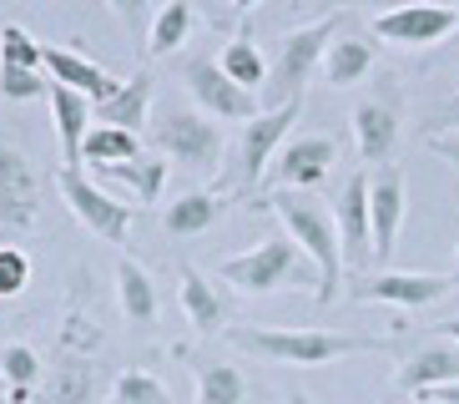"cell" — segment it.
<instances>
[{
  "label": "cell",
  "instance_id": "cell-27",
  "mask_svg": "<svg viewBox=\"0 0 459 404\" xmlns=\"http://www.w3.org/2000/svg\"><path fill=\"white\" fill-rule=\"evenodd\" d=\"M192 26H197V11H192L187 0H172V5H162V11L152 15V31H147V56H172L182 40L192 36Z\"/></svg>",
  "mask_w": 459,
  "mask_h": 404
},
{
  "label": "cell",
  "instance_id": "cell-19",
  "mask_svg": "<svg viewBox=\"0 0 459 404\" xmlns=\"http://www.w3.org/2000/svg\"><path fill=\"white\" fill-rule=\"evenodd\" d=\"M51 121H56V142H61V162L66 167H82V147H86V132H91V101L76 96L71 86H56L51 81Z\"/></svg>",
  "mask_w": 459,
  "mask_h": 404
},
{
  "label": "cell",
  "instance_id": "cell-26",
  "mask_svg": "<svg viewBox=\"0 0 459 404\" xmlns=\"http://www.w3.org/2000/svg\"><path fill=\"white\" fill-rule=\"evenodd\" d=\"M217 66L228 71V76L238 81L243 92H253V96L263 92V86H268V61H263V51H257V40L247 36V31H238V36H232L228 46H222Z\"/></svg>",
  "mask_w": 459,
  "mask_h": 404
},
{
  "label": "cell",
  "instance_id": "cell-17",
  "mask_svg": "<svg viewBox=\"0 0 459 404\" xmlns=\"http://www.w3.org/2000/svg\"><path fill=\"white\" fill-rule=\"evenodd\" d=\"M46 71H51L56 86H71V92L86 96L91 107L111 101V96H117V86H122V81L111 76V71H101L91 56L71 51V46H46Z\"/></svg>",
  "mask_w": 459,
  "mask_h": 404
},
{
  "label": "cell",
  "instance_id": "cell-33",
  "mask_svg": "<svg viewBox=\"0 0 459 404\" xmlns=\"http://www.w3.org/2000/svg\"><path fill=\"white\" fill-rule=\"evenodd\" d=\"M51 92V81L41 71H21V66H0V96L5 101H36Z\"/></svg>",
  "mask_w": 459,
  "mask_h": 404
},
{
  "label": "cell",
  "instance_id": "cell-3",
  "mask_svg": "<svg viewBox=\"0 0 459 404\" xmlns=\"http://www.w3.org/2000/svg\"><path fill=\"white\" fill-rule=\"evenodd\" d=\"M217 278L232 283V294L268 298V294H318V268H313L303 248L288 233L253 242L247 253H232L217 263Z\"/></svg>",
  "mask_w": 459,
  "mask_h": 404
},
{
  "label": "cell",
  "instance_id": "cell-22",
  "mask_svg": "<svg viewBox=\"0 0 459 404\" xmlns=\"http://www.w3.org/2000/svg\"><path fill=\"white\" fill-rule=\"evenodd\" d=\"M374 40L359 36V31H338L333 46L324 56V81L328 86H353V81H364L374 71Z\"/></svg>",
  "mask_w": 459,
  "mask_h": 404
},
{
  "label": "cell",
  "instance_id": "cell-25",
  "mask_svg": "<svg viewBox=\"0 0 459 404\" xmlns=\"http://www.w3.org/2000/svg\"><path fill=\"white\" fill-rule=\"evenodd\" d=\"M96 172L107 177V182H122L136 202H157V198H162V188H167V162L152 157V152L122 162V167H96Z\"/></svg>",
  "mask_w": 459,
  "mask_h": 404
},
{
  "label": "cell",
  "instance_id": "cell-37",
  "mask_svg": "<svg viewBox=\"0 0 459 404\" xmlns=\"http://www.w3.org/2000/svg\"><path fill=\"white\" fill-rule=\"evenodd\" d=\"M439 334H445L449 344H459V319H445V323H439Z\"/></svg>",
  "mask_w": 459,
  "mask_h": 404
},
{
  "label": "cell",
  "instance_id": "cell-9",
  "mask_svg": "<svg viewBox=\"0 0 459 404\" xmlns=\"http://www.w3.org/2000/svg\"><path fill=\"white\" fill-rule=\"evenodd\" d=\"M338 162V142L324 132H308V136H288L283 152L273 157L268 167V192H313L318 182H324L328 172H333Z\"/></svg>",
  "mask_w": 459,
  "mask_h": 404
},
{
  "label": "cell",
  "instance_id": "cell-29",
  "mask_svg": "<svg viewBox=\"0 0 459 404\" xmlns=\"http://www.w3.org/2000/svg\"><path fill=\"white\" fill-rule=\"evenodd\" d=\"M0 374H5L11 404H26L30 384L41 379V354L30 349V344H0Z\"/></svg>",
  "mask_w": 459,
  "mask_h": 404
},
{
  "label": "cell",
  "instance_id": "cell-35",
  "mask_svg": "<svg viewBox=\"0 0 459 404\" xmlns=\"http://www.w3.org/2000/svg\"><path fill=\"white\" fill-rule=\"evenodd\" d=\"M449 132H459V92L429 117V127H424V142H439V136H449Z\"/></svg>",
  "mask_w": 459,
  "mask_h": 404
},
{
  "label": "cell",
  "instance_id": "cell-20",
  "mask_svg": "<svg viewBox=\"0 0 459 404\" xmlns=\"http://www.w3.org/2000/svg\"><path fill=\"white\" fill-rule=\"evenodd\" d=\"M232 202L222 198L217 188H197V192H182L177 202H167L162 213V228L167 238H197V233H207L217 223V217L228 213Z\"/></svg>",
  "mask_w": 459,
  "mask_h": 404
},
{
  "label": "cell",
  "instance_id": "cell-34",
  "mask_svg": "<svg viewBox=\"0 0 459 404\" xmlns=\"http://www.w3.org/2000/svg\"><path fill=\"white\" fill-rule=\"evenodd\" d=\"M26 283H30V258L15 242H0V298L26 294Z\"/></svg>",
  "mask_w": 459,
  "mask_h": 404
},
{
  "label": "cell",
  "instance_id": "cell-5",
  "mask_svg": "<svg viewBox=\"0 0 459 404\" xmlns=\"http://www.w3.org/2000/svg\"><path fill=\"white\" fill-rule=\"evenodd\" d=\"M298 111H303V101H288V107H263L253 121H247L243 132H238V147H232V167L222 172V188L232 192H253L263 177H268L273 157L283 152L288 132H293Z\"/></svg>",
  "mask_w": 459,
  "mask_h": 404
},
{
  "label": "cell",
  "instance_id": "cell-39",
  "mask_svg": "<svg viewBox=\"0 0 459 404\" xmlns=\"http://www.w3.org/2000/svg\"><path fill=\"white\" fill-rule=\"evenodd\" d=\"M455 273H459V248H455Z\"/></svg>",
  "mask_w": 459,
  "mask_h": 404
},
{
  "label": "cell",
  "instance_id": "cell-15",
  "mask_svg": "<svg viewBox=\"0 0 459 404\" xmlns=\"http://www.w3.org/2000/svg\"><path fill=\"white\" fill-rule=\"evenodd\" d=\"M368 228H374V263L394 258V238L404 228V172L378 167L368 177Z\"/></svg>",
  "mask_w": 459,
  "mask_h": 404
},
{
  "label": "cell",
  "instance_id": "cell-6",
  "mask_svg": "<svg viewBox=\"0 0 459 404\" xmlns=\"http://www.w3.org/2000/svg\"><path fill=\"white\" fill-rule=\"evenodd\" d=\"M152 142H157L162 157L182 162L192 172H217L222 167V152H228L222 127L212 117H203V111H187V107H167L157 117V127H152Z\"/></svg>",
  "mask_w": 459,
  "mask_h": 404
},
{
  "label": "cell",
  "instance_id": "cell-31",
  "mask_svg": "<svg viewBox=\"0 0 459 404\" xmlns=\"http://www.w3.org/2000/svg\"><path fill=\"white\" fill-rule=\"evenodd\" d=\"M0 66H21V71H41L46 66V46L21 26H0Z\"/></svg>",
  "mask_w": 459,
  "mask_h": 404
},
{
  "label": "cell",
  "instance_id": "cell-13",
  "mask_svg": "<svg viewBox=\"0 0 459 404\" xmlns=\"http://www.w3.org/2000/svg\"><path fill=\"white\" fill-rule=\"evenodd\" d=\"M338 223V248H343V273L364 278V268H374V228H368V177L353 172L333 202Z\"/></svg>",
  "mask_w": 459,
  "mask_h": 404
},
{
  "label": "cell",
  "instance_id": "cell-36",
  "mask_svg": "<svg viewBox=\"0 0 459 404\" xmlns=\"http://www.w3.org/2000/svg\"><path fill=\"white\" fill-rule=\"evenodd\" d=\"M429 404H459V384H445V390H434V394H424Z\"/></svg>",
  "mask_w": 459,
  "mask_h": 404
},
{
  "label": "cell",
  "instance_id": "cell-38",
  "mask_svg": "<svg viewBox=\"0 0 459 404\" xmlns=\"http://www.w3.org/2000/svg\"><path fill=\"white\" fill-rule=\"evenodd\" d=\"M283 404H318V400H313V394H303V390H288Z\"/></svg>",
  "mask_w": 459,
  "mask_h": 404
},
{
  "label": "cell",
  "instance_id": "cell-28",
  "mask_svg": "<svg viewBox=\"0 0 459 404\" xmlns=\"http://www.w3.org/2000/svg\"><path fill=\"white\" fill-rule=\"evenodd\" d=\"M132 157H142L136 132H122V127H91V132H86L82 162H91V167H122V162H132Z\"/></svg>",
  "mask_w": 459,
  "mask_h": 404
},
{
  "label": "cell",
  "instance_id": "cell-11",
  "mask_svg": "<svg viewBox=\"0 0 459 404\" xmlns=\"http://www.w3.org/2000/svg\"><path fill=\"white\" fill-rule=\"evenodd\" d=\"M368 31L378 40L404 46V51H424V46H439L459 31V5H394V11H378Z\"/></svg>",
  "mask_w": 459,
  "mask_h": 404
},
{
  "label": "cell",
  "instance_id": "cell-21",
  "mask_svg": "<svg viewBox=\"0 0 459 404\" xmlns=\"http://www.w3.org/2000/svg\"><path fill=\"white\" fill-rule=\"evenodd\" d=\"M147 107H152V71H132V76L117 86V96L111 101H101V107H91L96 127H122V132H142L147 127Z\"/></svg>",
  "mask_w": 459,
  "mask_h": 404
},
{
  "label": "cell",
  "instance_id": "cell-32",
  "mask_svg": "<svg viewBox=\"0 0 459 404\" xmlns=\"http://www.w3.org/2000/svg\"><path fill=\"white\" fill-rule=\"evenodd\" d=\"M46 394H51L56 404H82L86 394H91V364H86V359H61Z\"/></svg>",
  "mask_w": 459,
  "mask_h": 404
},
{
  "label": "cell",
  "instance_id": "cell-18",
  "mask_svg": "<svg viewBox=\"0 0 459 404\" xmlns=\"http://www.w3.org/2000/svg\"><path fill=\"white\" fill-rule=\"evenodd\" d=\"M177 278H182L177 283V294H182V313H187V323L197 329V334H217V329L228 323V313H232V298L222 294L203 268H192V263H182Z\"/></svg>",
  "mask_w": 459,
  "mask_h": 404
},
{
  "label": "cell",
  "instance_id": "cell-14",
  "mask_svg": "<svg viewBox=\"0 0 459 404\" xmlns=\"http://www.w3.org/2000/svg\"><path fill=\"white\" fill-rule=\"evenodd\" d=\"M41 217V177L15 142L0 136V228L26 233Z\"/></svg>",
  "mask_w": 459,
  "mask_h": 404
},
{
  "label": "cell",
  "instance_id": "cell-4",
  "mask_svg": "<svg viewBox=\"0 0 459 404\" xmlns=\"http://www.w3.org/2000/svg\"><path fill=\"white\" fill-rule=\"evenodd\" d=\"M338 26H343V11H328V15H318V21H308V26H298L283 36V51H278V61L268 71V86H263L268 92V111L288 107V101H303V86L313 81V66H324Z\"/></svg>",
  "mask_w": 459,
  "mask_h": 404
},
{
  "label": "cell",
  "instance_id": "cell-10",
  "mask_svg": "<svg viewBox=\"0 0 459 404\" xmlns=\"http://www.w3.org/2000/svg\"><path fill=\"white\" fill-rule=\"evenodd\" d=\"M182 81H187L192 101L203 107V117H217V121H253L257 111H263V101H257L253 92H243L238 81L228 76V71L217 66L212 56H192L187 66H182Z\"/></svg>",
  "mask_w": 459,
  "mask_h": 404
},
{
  "label": "cell",
  "instance_id": "cell-24",
  "mask_svg": "<svg viewBox=\"0 0 459 404\" xmlns=\"http://www.w3.org/2000/svg\"><path fill=\"white\" fill-rule=\"evenodd\" d=\"M117 298H122V313L132 329H152L157 323V283H152V273L136 258L117 263Z\"/></svg>",
  "mask_w": 459,
  "mask_h": 404
},
{
  "label": "cell",
  "instance_id": "cell-7",
  "mask_svg": "<svg viewBox=\"0 0 459 404\" xmlns=\"http://www.w3.org/2000/svg\"><path fill=\"white\" fill-rule=\"evenodd\" d=\"M56 188L66 198L71 217H82L101 242H126V228H132V217H136L132 202L111 198L107 188H96L82 167H61V172H56Z\"/></svg>",
  "mask_w": 459,
  "mask_h": 404
},
{
  "label": "cell",
  "instance_id": "cell-16",
  "mask_svg": "<svg viewBox=\"0 0 459 404\" xmlns=\"http://www.w3.org/2000/svg\"><path fill=\"white\" fill-rule=\"evenodd\" d=\"M445 384H459V344H424V349H414L404 364H399V374H394V390L404 394H434L445 390Z\"/></svg>",
  "mask_w": 459,
  "mask_h": 404
},
{
  "label": "cell",
  "instance_id": "cell-8",
  "mask_svg": "<svg viewBox=\"0 0 459 404\" xmlns=\"http://www.w3.org/2000/svg\"><path fill=\"white\" fill-rule=\"evenodd\" d=\"M353 142H359V157L364 162H389L399 147V132H404V96L394 81L374 86L368 96L353 101Z\"/></svg>",
  "mask_w": 459,
  "mask_h": 404
},
{
  "label": "cell",
  "instance_id": "cell-12",
  "mask_svg": "<svg viewBox=\"0 0 459 404\" xmlns=\"http://www.w3.org/2000/svg\"><path fill=\"white\" fill-rule=\"evenodd\" d=\"M455 288L449 273H364L349 278V298L353 303H394V309H424Z\"/></svg>",
  "mask_w": 459,
  "mask_h": 404
},
{
  "label": "cell",
  "instance_id": "cell-1",
  "mask_svg": "<svg viewBox=\"0 0 459 404\" xmlns=\"http://www.w3.org/2000/svg\"><path fill=\"white\" fill-rule=\"evenodd\" d=\"M228 338L243 354L288 364V369H324V364H338L349 354L394 349L389 338H364V334H343V329H268V323H238V329H228Z\"/></svg>",
  "mask_w": 459,
  "mask_h": 404
},
{
  "label": "cell",
  "instance_id": "cell-23",
  "mask_svg": "<svg viewBox=\"0 0 459 404\" xmlns=\"http://www.w3.org/2000/svg\"><path fill=\"white\" fill-rule=\"evenodd\" d=\"M187 374H192V384H197V404H243L247 400V379H243L238 364L187 354Z\"/></svg>",
  "mask_w": 459,
  "mask_h": 404
},
{
  "label": "cell",
  "instance_id": "cell-30",
  "mask_svg": "<svg viewBox=\"0 0 459 404\" xmlns=\"http://www.w3.org/2000/svg\"><path fill=\"white\" fill-rule=\"evenodd\" d=\"M107 404H177V400L167 394V384L157 374H147V369H126V374H117Z\"/></svg>",
  "mask_w": 459,
  "mask_h": 404
},
{
  "label": "cell",
  "instance_id": "cell-2",
  "mask_svg": "<svg viewBox=\"0 0 459 404\" xmlns=\"http://www.w3.org/2000/svg\"><path fill=\"white\" fill-rule=\"evenodd\" d=\"M257 213H278L283 217V233L303 248L313 268H318V303H333L338 288H343V248H338V223H333V207L313 198V192H263L257 202H247Z\"/></svg>",
  "mask_w": 459,
  "mask_h": 404
}]
</instances>
